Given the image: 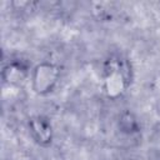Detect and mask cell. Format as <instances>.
<instances>
[{
    "label": "cell",
    "instance_id": "obj_1",
    "mask_svg": "<svg viewBox=\"0 0 160 160\" xmlns=\"http://www.w3.org/2000/svg\"><path fill=\"white\" fill-rule=\"evenodd\" d=\"M130 85V70L126 61L120 58H110L104 65L102 89L108 99L118 100Z\"/></svg>",
    "mask_w": 160,
    "mask_h": 160
},
{
    "label": "cell",
    "instance_id": "obj_2",
    "mask_svg": "<svg viewBox=\"0 0 160 160\" xmlns=\"http://www.w3.org/2000/svg\"><path fill=\"white\" fill-rule=\"evenodd\" d=\"M60 79V69L52 62L38 64L30 75L31 88L38 95H48L54 91Z\"/></svg>",
    "mask_w": 160,
    "mask_h": 160
},
{
    "label": "cell",
    "instance_id": "obj_3",
    "mask_svg": "<svg viewBox=\"0 0 160 160\" xmlns=\"http://www.w3.org/2000/svg\"><path fill=\"white\" fill-rule=\"evenodd\" d=\"M29 130L30 134L32 136V139L35 140L36 144H39L40 146H49L52 142V138H54V132H52V126L51 122L48 118L38 115V116H32L29 119Z\"/></svg>",
    "mask_w": 160,
    "mask_h": 160
},
{
    "label": "cell",
    "instance_id": "obj_4",
    "mask_svg": "<svg viewBox=\"0 0 160 160\" xmlns=\"http://www.w3.org/2000/svg\"><path fill=\"white\" fill-rule=\"evenodd\" d=\"M29 75V68L20 61H11L6 64L1 71L2 81L6 85L14 88H22L28 81Z\"/></svg>",
    "mask_w": 160,
    "mask_h": 160
},
{
    "label": "cell",
    "instance_id": "obj_5",
    "mask_svg": "<svg viewBox=\"0 0 160 160\" xmlns=\"http://www.w3.org/2000/svg\"><path fill=\"white\" fill-rule=\"evenodd\" d=\"M119 128L122 132H126V134H134L139 131L138 120L130 111H125L121 114L119 119Z\"/></svg>",
    "mask_w": 160,
    "mask_h": 160
}]
</instances>
